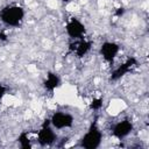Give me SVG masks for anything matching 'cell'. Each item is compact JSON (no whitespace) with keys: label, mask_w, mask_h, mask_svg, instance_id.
I'll use <instances>...</instances> for the list:
<instances>
[{"label":"cell","mask_w":149,"mask_h":149,"mask_svg":"<svg viewBox=\"0 0 149 149\" xmlns=\"http://www.w3.org/2000/svg\"><path fill=\"white\" fill-rule=\"evenodd\" d=\"M26 17V9L19 3H8L0 9V22L7 28H19Z\"/></svg>","instance_id":"6da1fadb"},{"label":"cell","mask_w":149,"mask_h":149,"mask_svg":"<svg viewBox=\"0 0 149 149\" xmlns=\"http://www.w3.org/2000/svg\"><path fill=\"white\" fill-rule=\"evenodd\" d=\"M104 107V99L101 97H93L88 102V108L94 112H99Z\"/></svg>","instance_id":"7c38bea8"},{"label":"cell","mask_w":149,"mask_h":149,"mask_svg":"<svg viewBox=\"0 0 149 149\" xmlns=\"http://www.w3.org/2000/svg\"><path fill=\"white\" fill-rule=\"evenodd\" d=\"M49 121H50V125L56 130H65V129H71L76 120L70 112L56 111L50 115Z\"/></svg>","instance_id":"5b68a950"},{"label":"cell","mask_w":149,"mask_h":149,"mask_svg":"<svg viewBox=\"0 0 149 149\" xmlns=\"http://www.w3.org/2000/svg\"><path fill=\"white\" fill-rule=\"evenodd\" d=\"M17 143H19V147L22 148V149H29L33 147V142L29 137V132L24 130V132H21L17 136Z\"/></svg>","instance_id":"8fae6325"},{"label":"cell","mask_w":149,"mask_h":149,"mask_svg":"<svg viewBox=\"0 0 149 149\" xmlns=\"http://www.w3.org/2000/svg\"><path fill=\"white\" fill-rule=\"evenodd\" d=\"M134 130V122L129 118H122L111 126V135L116 140H125Z\"/></svg>","instance_id":"8992f818"},{"label":"cell","mask_w":149,"mask_h":149,"mask_svg":"<svg viewBox=\"0 0 149 149\" xmlns=\"http://www.w3.org/2000/svg\"><path fill=\"white\" fill-rule=\"evenodd\" d=\"M104 139L102 130L97 125V122H93L90 125L87 130L81 135L79 140V147L84 149H97L101 146Z\"/></svg>","instance_id":"7a4b0ae2"},{"label":"cell","mask_w":149,"mask_h":149,"mask_svg":"<svg viewBox=\"0 0 149 149\" xmlns=\"http://www.w3.org/2000/svg\"><path fill=\"white\" fill-rule=\"evenodd\" d=\"M58 136L56 129L50 125L49 119L44 120L43 123L36 132V141L41 147H50L57 141Z\"/></svg>","instance_id":"3957f363"},{"label":"cell","mask_w":149,"mask_h":149,"mask_svg":"<svg viewBox=\"0 0 149 149\" xmlns=\"http://www.w3.org/2000/svg\"><path fill=\"white\" fill-rule=\"evenodd\" d=\"M62 85V79L59 77V74H57L56 72L49 71L43 80V87L47 92L49 93H54L59 86Z\"/></svg>","instance_id":"30bf717a"},{"label":"cell","mask_w":149,"mask_h":149,"mask_svg":"<svg viewBox=\"0 0 149 149\" xmlns=\"http://www.w3.org/2000/svg\"><path fill=\"white\" fill-rule=\"evenodd\" d=\"M120 51L121 47L115 41H104L99 47V55L101 56L102 61L107 64H113L119 57Z\"/></svg>","instance_id":"52a82bcc"},{"label":"cell","mask_w":149,"mask_h":149,"mask_svg":"<svg viewBox=\"0 0 149 149\" xmlns=\"http://www.w3.org/2000/svg\"><path fill=\"white\" fill-rule=\"evenodd\" d=\"M64 30L66 36L72 41L86 37V33H87V28L85 23L76 16H71L66 20Z\"/></svg>","instance_id":"277c9868"},{"label":"cell","mask_w":149,"mask_h":149,"mask_svg":"<svg viewBox=\"0 0 149 149\" xmlns=\"http://www.w3.org/2000/svg\"><path fill=\"white\" fill-rule=\"evenodd\" d=\"M139 64L137 58L135 57H128L127 59H125L123 62H121L120 64H118L111 72L109 76V80L111 81H118L121 78H123L125 76H127L129 72H132Z\"/></svg>","instance_id":"ba28073f"},{"label":"cell","mask_w":149,"mask_h":149,"mask_svg":"<svg viewBox=\"0 0 149 149\" xmlns=\"http://www.w3.org/2000/svg\"><path fill=\"white\" fill-rule=\"evenodd\" d=\"M92 41L87 40L86 37L80 38V40H74L70 43V52L76 56L77 58H84L85 56H87L91 50H92Z\"/></svg>","instance_id":"9c48e42d"},{"label":"cell","mask_w":149,"mask_h":149,"mask_svg":"<svg viewBox=\"0 0 149 149\" xmlns=\"http://www.w3.org/2000/svg\"><path fill=\"white\" fill-rule=\"evenodd\" d=\"M7 92H8V88L5 86V85H2V84H0V101L6 97V94H7Z\"/></svg>","instance_id":"4fadbf2b"}]
</instances>
